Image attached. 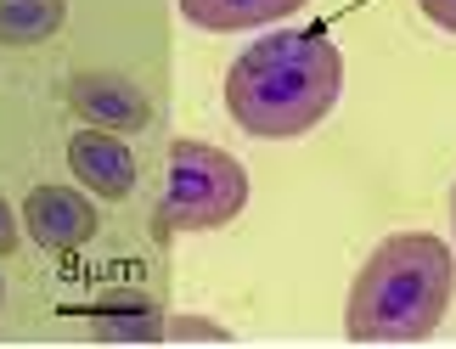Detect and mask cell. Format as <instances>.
Instances as JSON below:
<instances>
[{
	"label": "cell",
	"instance_id": "1",
	"mask_svg": "<svg viewBox=\"0 0 456 349\" xmlns=\"http://www.w3.org/2000/svg\"><path fill=\"white\" fill-rule=\"evenodd\" d=\"M344 57L322 28H282L248 45L225 74V113L259 142H293L332 113Z\"/></svg>",
	"mask_w": 456,
	"mask_h": 349
},
{
	"label": "cell",
	"instance_id": "2",
	"mask_svg": "<svg viewBox=\"0 0 456 349\" xmlns=\"http://www.w3.org/2000/svg\"><path fill=\"white\" fill-rule=\"evenodd\" d=\"M456 293L451 248L428 231H400L378 242L349 288L344 333L355 344H417L445 321Z\"/></svg>",
	"mask_w": 456,
	"mask_h": 349
},
{
	"label": "cell",
	"instance_id": "3",
	"mask_svg": "<svg viewBox=\"0 0 456 349\" xmlns=\"http://www.w3.org/2000/svg\"><path fill=\"white\" fill-rule=\"evenodd\" d=\"M248 203V169L232 152L208 142H175L169 147V186L158 203L164 231H215L232 225Z\"/></svg>",
	"mask_w": 456,
	"mask_h": 349
},
{
	"label": "cell",
	"instance_id": "4",
	"mask_svg": "<svg viewBox=\"0 0 456 349\" xmlns=\"http://www.w3.org/2000/svg\"><path fill=\"white\" fill-rule=\"evenodd\" d=\"M68 108H74L91 130H113V135H135L152 125V101L130 74L113 68H91V74L68 79Z\"/></svg>",
	"mask_w": 456,
	"mask_h": 349
},
{
	"label": "cell",
	"instance_id": "5",
	"mask_svg": "<svg viewBox=\"0 0 456 349\" xmlns=\"http://www.w3.org/2000/svg\"><path fill=\"white\" fill-rule=\"evenodd\" d=\"M23 225H28V237L40 242V248L51 254H74L85 248V242L96 237V208L91 198H85L79 186H34L28 198H23Z\"/></svg>",
	"mask_w": 456,
	"mask_h": 349
},
{
	"label": "cell",
	"instance_id": "6",
	"mask_svg": "<svg viewBox=\"0 0 456 349\" xmlns=\"http://www.w3.org/2000/svg\"><path fill=\"white\" fill-rule=\"evenodd\" d=\"M68 169H74V181L91 191V198H130L135 174H142V164H135V152H130L125 135L91 130V125L68 142Z\"/></svg>",
	"mask_w": 456,
	"mask_h": 349
},
{
	"label": "cell",
	"instance_id": "7",
	"mask_svg": "<svg viewBox=\"0 0 456 349\" xmlns=\"http://www.w3.org/2000/svg\"><path fill=\"white\" fill-rule=\"evenodd\" d=\"M91 338L102 344H158L164 338V310L152 293L108 288L91 299Z\"/></svg>",
	"mask_w": 456,
	"mask_h": 349
},
{
	"label": "cell",
	"instance_id": "8",
	"mask_svg": "<svg viewBox=\"0 0 456 349\" xmlns=\"http://www.w3.org/2000/svg\"><path fill=\"white\" fill-rule=\"evenodd\" d=\"M310 0H181V17L208 34H237V28H265L276 17H293Z\"/></svg>",
	"mask_w": 456,
	"mask_h": 349
},
{
	"label": "cell",
	"instance_id": "9",
	"mask_svg": "<svg viewBox=\"0 0 456 349\" xmlns=\"http://www.w3.org/2000/svg\"><path fill=\"white\" fill-rule=\"evenodd\" d=\"M68 0H0V45H40L62 28Z\"/></svg>",
	"mask_w": 456,
	"mask_h": 349
},
{
	"label": "cell",
	"instance_id": "10",
	"mask_svg": "<svg viewBox=\"0 0 456 349\" xmlns=\"http://www.w3.org/2000/svg\"><path fill=\"white\" fill-rule=\"evenodd\" d=\"M164 338H175V344H232V333L225 327H215V321H198V316H164Z\"/></svg>",
	"mask_w": 456,
	"mask_h": 349
},
{
	"label": "cell",
	"instance_id": "11",
	"mask_svg": "<svg viewBox=\"0 0 456 349\" xmlns=\"http://www.w3.org/2000/svg\"><path fill=\"white\" fill-rule=\"evenodd\" d=\"M417 6H423L428 23H440V28H451V34H456V0H417Z\"/></svg>",
	"mask_w": 456,
	"mask_h": 349
},
{
	"label": "cell",
	"instance_id": "12",
	"mask_svg": "<svg viewBox=\"0 0 456 349\" xmlns=\"http://www.w3.org/2000/svg\"><path fill=\"white\" fill-rule=\"evenodd\" d=\"M17 248V215H12V203L0 198V254H12Z\"/></svg>",
	"mask_w": 456,
	"mask_h": 349
},
{
	"label": "cell",
	"instance_id": "13",
	"mask_svg": "<svg viewBox=\"0 0 456 349\" xmlns=\"http://www.w3.org/2000/svg\"><path fill=\"white\" fill-rule=\"evenodd\" d=\"M451 225H456V186H451Z\"/></svg>",
	"mask_w": 456,
	"mask_h": 349
},
{
	"label": "cell",
	"instance_id": "14",
	"mask_svg": "<svg viewBox=\"0 0 456 349\" xmlns=\"http://www.w3.org/2000/svg\"><path fill=\"white\" fill-rule=\"evenodd\" d=\"M0 304H6V282H0Z\"/></svg>",
	"mask_w": 456,
	"mask_h": 349
}]
</instances>
